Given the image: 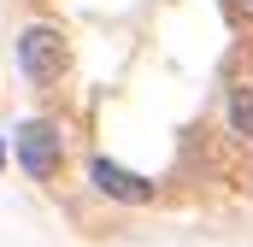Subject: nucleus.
I'll return each mask as SVG.
<instances>
[{"label":"nucleus","mask_w":253,"mask_h":247,"mask_svg":"<svg viewBox=\"0 0 253 247\" xmlns=\"http://www.w3.org/2000/svg\"><path fill=\"white\" fill-rule=\"evenodd\" d=\"M248 6H253V0H248Z\"/></svg>","instance_id":"nucleus-6"},{"label":"nucleus","mask_w":253,"mask_h":247,"mask_svg":"<svg viewBox=\"0 0 253 247\" xmlns=\"http://www.w3.org/2000/svg\"><path fill=\"white\" fill-rule=\"evenodd\" d=\"M12 147H18V165L30 171V177H53L65 159V141H59V124L47 118H30L18 135H12Z\"/></svg>","instance_id":"nucleus-1"},{"label":"nucleus","mask_w":253,"mask_h":247,"mask_svg":"<svg viewBox=\"0 0 253 247\" xmlns=\"http://www.w3.org/2000/svg\"><path fill=\"white\" fill-rule=\"evenodd\" d=\"M0 165H6V141H0Z\"/></svg>","instance_id":"nucleus-5"},{"label":"nucleus","mask_w":253,"mask_h":247,"mask_svg":"<svg viewBox=\"0 0 253 247\" xmlns=\"http://www.w3.org/2000/svg\"><path fill=\"white\" fill-rule=\"evenodd\" d=\"M88 183L100 188V194H112V200H124V206H147L153 200V183L135 177V171H124V165H112V159H94L88 165Z\"/></svg>","instance_id":"nucleus-3"},{"label":"nucleus","mask_w":253,"mask_h":247,"mask_svg":"<svg viewBox=\"0 0 253 247\" xmlns=\"http://www.w3.org/2000/svg\"><path fill=\"white\" fill-rule=\"evenodd\" d=\"M230 129L236 135H253V88H230Z\"/></svg>","instance_id":"nucleus-4"},{"label":"nucleus","mask_w":253,"mask_h":247,"mask_svg":"<svg viewBox=\"0 0 253 247\" xmlns=\"http://www.w3.org/2000/svg\"><path fill=\"white\" fill-rule=\"evenodd\" d=\"M18 65H24V77H36V82H53L65 71V36L53 24H30L24 36H18Z\"/></svg>","instance_id":"nucleus-2"}]
</instances>
